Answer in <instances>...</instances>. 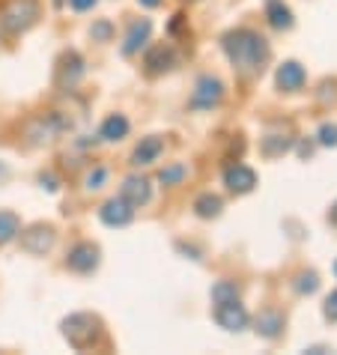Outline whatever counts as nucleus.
<instances>
[{"label": "nucleus", "instance_id": "nucleus-1", "mask_svg": "<svg viewBox=\"0 0 337 355\" xmlns=\"http://www.w3.org/2000/svg\"><path fill=\"white\" fill-rule=\"evenodd\" d=\"M224 51H227V57H230V63L245 75L260 72L263 63L269 60V45H266V39L257 36L254 31L227 33L224 36Z\"/></svg>", "mask_w": 337, "mask_h": 355}, {"label": "nucleus", "instance_id": "nucleus-2", "mask_svg": "<svg viewBox=\"0 0 337 355\" xmlns=\"http://www.w3.org/2000/svg\"><path fill=\"white\" fill-rule=\"evenodd\" d=\"M98 334H102V322L93 313H72L63 320V338L75 349H90L98 340Z\"/></svg>", "mask_w": 337, "mask_h": 355}, {"label": "nucleus", "instance_id": "nucleus-3", "mask_svg": "<svg viewBox=\"0 0 337 355\" xmlns=\"http://www.w3.org/2000/svg\"><path fill=\"white\" fill-rule=\"evenodd\" d=\"M36 18H39V3L36 0H12L6 9H3V27L9 33H21L27 31L31 24H36Z\"/></svg>", "mask_w": 337, "mask_h": 355}, {"label": "nucleus", "instance_id": "nucleus-4", "mask_svg": "<svg viewBox=\"0 0 337 355\" xmlns=\"http://www.w3.org/2000/svg\"><path fill=\"white\" fill-rule=\"evenodd\" d=\"M215 322L221 325V329H227V331H242L248 325V311L236 299L233 302H221V304H215Z\"/></svg>", "mask_w": 337, "mask_h": 355}, {"label": "nucleus", "instance_id": "nucleus-5", "mask_svg": "<svg viewBox=\"0 0 337 355\" xmlns=\"http://www.w3.org/2000/svg\"><path fill=\"white\" fill-rule=\"evenodd\" d=\"M66 266L72 272H78V275H90L98 266V248H96V245H90V242L75 245V248L69 251V257H66Z\"/></svg>", "mask_w": 337, "mask_h": 355}, {"label": "nucleus", "instance_id": "nucleus-6", "mask_svg": "<svg viewBox=\"0 0 337 355\" xmlns=\"http://www.w3.org/2000/svg\"><path fill=\"white\" fill-rule=\"evenodd\" d=\"M54 239H57V236H54L51 227L36 224V227H31V230L21 233V248L27 254H45V251L54 248Z\"/></svg>", "mask_w": 337, "mask_h": 355}, {"label": "nucleus", "instance_id": "nucleus-7", "mask_svg": "<svg viewBox=\"0 0 337 355\" xmlns=\"http://www.w3.org/2000/svg\"><path fill=\"white\" fill-rule=\"evenodd\" d=\"M98 218H102L107 227H126L135 218V206L128 203L126 197H114V200H107L102 209H98Z\"/></svg>", "mask_w": 337, "mask_h": 355}, {"label": "nucleus", "instance_id": "nucleus-8", "mask_svg": "<svg viewBox=\"0 0 337 355\" xmlns=\"http://www.w3.org/2000/svg\"><path fill=\"white\" fill-rule=\"evenodd\" d=\"M221 96H224V84L218 81V78H200L197 81V90H194V96H191V105L194 107H212V105H218L221 102Z\"/></svg>", "mask_w": 337, "mask_h": 355}, {"label": "nucleus", "instance_id": "nucleus-9", "mask_svg": "<svg viewBox=\"0 0 337 355\" xmlns=\"http://www.w3.org/2000/svg\"><path fill=\"white\" fill-rule=\"evenodd\" d=\"M224 182H227V189L230 191L245 194V191H251L257 185V173L251 171V167H245V164H230L224 171Z\"/></svg>", "mask_w": 337, "mask_h": 355}, {"label": "nucleus", "instance_id": "nucleus-10", "mask_svg": "<svg viewBox=\"0 0 337 355\" xmlns=\"http://www.w3.org/2000/svg\"><path fill=\"white\" fill-rule=\"evenodd\" d=\"M120 197H126V200L132 203V206H144V203H150L153 189H150V182H146L144 176H128Z\"/></svg>", "mask_w": 337, "mask_h": 355}, {"label": "nucleus", "instance_id": "nucleus-11", "mask_svg": "<svg viewBox=\"0 0 337 355\" xmlns=\"http://www.w3.org/2000/svg\"><path fill=\"white\" fill-rule=\"evenodd\" d=\"M302 84H304V69L290 60V63H284L281 69H277V87L286 93H295V90H302Z\"/></svg>", "mask_w": 337, "mask_h": 355}, {"label": "nucleus", "instance_id": "nucleus-12", "mask_svg": "<svg viewBox=\"0 0 337 355\" xmlns=\"http://www.w3.org/2000/svg\"><path fill=\"white\" fill-rule=\"evenodd\" d=\"M150 33H153V24L146 21V18H144V21H135L132 31H128V36H126V42H123V54L132 57L137 48H144L146 39H150Z\"/></svg>", "mask_w": 337, "mask_h": 355}, {"label": "nucleus", "instance_id": "nucleus-13", "mask_svg": "<svg viewBox=\"0 0 337 355\" xmlns=\"http://www.w3.org/2000/svg\"><path fill=\"white\" fill-rule=\"evenodd\" d=\"M144 66L150 75H158V72H167V69L173 66V51L167 45H155L150 54L144 57Z\"/></svg>", "mask_w": 337, "mask_h": 355}, {"label": "nucleus", "instance_id": "nucleus-14", "mask_svg": "<svg viewBox=\"0 0 337 355\" xmlns=\"http://www.w3.org/2000/svg\"><path fill=\"white\" fill-rule=\"evenodd\" d=\"M164 150V144H162V137H144L141 144H137V150H135V164H153L158 155H162Z\"/></svg>", "mask_w": 337, "mask_h": 355}, {"label": "nucleus", "instance_id": "nucleus-15", "mask_svg": "<svg viewBox=\"0 0 337 355\" xmlns=\"http://www.w3.org/2000/svg\"><path fill=\"white\" fill-rule=\"evenodd\" d=\"M98 135H102V141H123V137L128 135V120H126L123 114H111V116H107V120L102 123Z\"/></svg>", "mask_w": 337, "mask_h": 355}, {"label": "nucleus", "instance_id": "nucleus-16", "mask_svg": "<svg viewBox=\"0 0 337 355\" xmlns=\"http://www.w3.org/2000/svg\"><path fill=\"white\" fill-rule=\"evenodd\" d=\"M81 75H84V60L75 51L66 54L63 57V66H60V84H75Z\"/></svg>", "mask_w": 337, "mask_h": 355}, {"label": "nucleus", "instance_id": "nucleus-17", "mask_svg": "<svg viewBox=\"0 0 337 355\" xmlns=\"http://www.w3.org/2000/svg\"><path fill=\"white\" fill-rule=\"evenodd\" d=\"M18 233H21V221H18V215L0 209V245L12 242Z\"/></svg>", "mask_w": 337, "mask_h": 355}, {"label": "nucleus", "instance_id": "nucleus-18", "mask_svg": "<svg viewBox=\"0 0 337 355\" xmlns=\"http://www.w3.org/2000/svg\"><path fill=\"white\" fill-rule=\"evenodd\" d=\"M281 329H284V320L277 317V313H272V311H266V313L257 317V331H260L263 338H277Z\"/></svg>", "mask_w": 337, "mask_h": 355}, {"label": "nucleus", "instance_id": "nucleus-19", "mask_svg": "<svg viewBox=\"0 0 337 355\" xmlns=\"http://www.w3.org/2000/svg\"><path fill=\"white\" fill-rule=\"evenodd\" d=\"M269 24L277 27V31H286V27H293V12L284 3H272L269 6Z\"/></svg>", "mask_w": 337, "mask_h": 355}, {"label": "nucleus", "instance_id": "nucleus-20", "mask_svg": "<svg viewBox=\"0 0 337 355\" xmlns=\"http://www.w3.org/2000/svg\"><path fill=\"white\" fill-rule=\"evenodd\" d=\"M194 209H197V215H200V218H212V215L221 212V197H215V194H203V197H197Z\"/></svg>", "mask_w": 337, "mask_h": 355}, {"label": "nucleus", "instance_id": "nucleus-21", "mask_svg": "<svg viewBox=\"0 0 337 355\" xmlns=\"http://www.w3.org/2000/svg\"><path fill=\"white\" fill-rule=\"evenodd\" d=\"M239 299V287H236V281H221L212 287V302L221 304V302H233Z\"/></svg>", "mask_w": 337, "mask_h": 355}, {"label": "nucleus", "instance_id": "nucleus-22", "mask_svg": "<svg viewBox=\"0 0 337 355\" xmlns=\"http://www.w3.org/2000/svg\"><path fill=\"white\" fill-rule=\"evenodd\" d=\"M290 146H293V137H284V135H269V137H263V153H266V155L286 153Z\"/></svg>", "mask_w": 337, "mask_h": 355}, {"label": "nucleus", "instance_id": "nucleus-23", "mask_svg": "<svg viewBox=\"0 0 337 355\" xmlns=\"http://www.w3.org/2000/svg\"><path fill=\"white\" fill-rule=\"evenodd\" d=\"M295 290H299L302 295L307 293H316L320 290V278H316V272H304V275H299V281H295Z\"/></svg>", "mask_w": 337, "mask_h": 355}, {"label": "nucleus", "instance_id": "nucleus-24", "mask_svg": "<svg viewBox=\"0 0 337 355\" xmlns=\"http://www.w3.org/2000/svg\"><path fill=\"white\" fill-rule=\"evenodd\" d=\"M185 176V167L182 164H173V167H164L162 173H158V182L162 185H176Z\"/></svg>", "mask_w": 337, "mask_h": 355}, {"label": "nucleus", "instance_id": "nucleus-25", "mask_svg": "<svg viewBox=\"0 0 337 355\" xmlns=\"http://www.w3.org/2000/svg\"><path fill=\"white\" fill-rule=\"evenodd\" d=\"M320 144H325V146L337 144V125H331V123L322 125V129H320Z\"/></svg>", "mask_w": 337, "mask_h": 355}, {"label": "nucleus", "instance_id": "nucleus-26", "mask_svg": "<svg viewBox=\"0 0 337 355\" xmlns=\"http://www.w3.org/2000/svg\"><path fill=\"white\" fill-rule=\"evenodd\" d=\"M105 167H96V171H90V173H87V189H102V182H105Z\"/></svg>", "mask_w": 337, "mask_h": 355}, {"label": "nucleus", "instance_id": "nucleus-27", "mask_svg": "<svg viewBox=\"0 0 337 355\" xmlns=\"http://www.w3.org/2000/svg\"><path fill=\"white\" fill-rule=\"evenodd\" d=\"M93 39H102V42H105V39H111V33H114V27H111V21H98V24H93Z\"/></svg>", "mask_w": 337, "mask_h": 355}, {"label": "nucleus", "instance_id": "nucleus-28", "mask_svg": "<svg viewBox=\"0 0 337 355\" xmlns=\"http://www.w3.org/2000/svg\"><path fill=\"white\" fill-rule=\"evenodd\" d=\"M325 317L331 322H337V293H331L329 299H325Z\"/></svg>", "mask_w": 337, "mask_h": 355}, {"label": "nucleus", "instance_id": "nucleus-29", "mask_svg": "<svg viewBox=\"0 0 337 355\" xmlns=\"http://www.w3.org/2000/svg\"><path fill=\"white\" fill-rule=\"evenodd\" d=\"M69 3H72L75 12H87V9L96 6V0H69Z\"/></svg>", "mask_w": 337, "mask_h": 355}, {"label": "nucleus", "instance_id": "nucleus-30", "mask_svg": "<svg viewBox=\"0 0 337 355\" xmlns=\"http://www.w3.org/2000/svg\"><path fill=\"white\" fill-rule=\"evenodd\" d=\"M42 189H48V191H57V180H54V176L51 173H42Z\"/></svg>", "mask_w": 337, "mask_h": 355}, {"label": "nucleus", "instance_id": "nucleus-31", "mask_svg": "<svg viewBox=\"0 0 337 355\" xmlns=\"http://www.w3.org/2000/svg\"><path fill=\"white\" fill-rule=\"evenodd\" d=\"M329 221H331V224H337V203L331 206V212H329Z\"/></svg>", "mask_w": 337, "mask_h": 355}, {"label": "nucleus", "instance_id": "nucleus-32", "mask_svg": "<svg viewBox=\"0 0 337 355\" xmlns=\"http://www.w3.org/2000/svg\"><path fill=\"white\" fill-rule=\"evenodd\" d=\"M141 3H144V6H150V9H153V6H158V3H162V0H141Z\"/></svg>", "mask_w": 337, "mask_h": 355}, {"label": "nucleus", "instance_id": "nucleus-33", "mask_svg": "<svg viewBox=\"0 0 337 355\" xmlns=\"http://www.w3.org/2000/svg\"><path fill=\"white\" fill-rule=\"evenodd\" d=\"M334 275H337V263H334Z\"/></svg>", "mask_w": 337, "mask_h": 355}]
</instances>
